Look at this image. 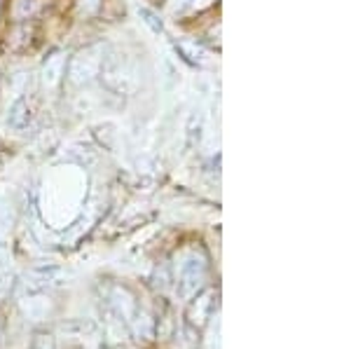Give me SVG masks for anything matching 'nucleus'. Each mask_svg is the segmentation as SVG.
<instances>
[{
	"mask_svg": "<svg viewBox=\"0 0 351 349\" xmlns=\"http://www.w3.org/2000/svg\"><path fill=\"white\" fill-rule=\"evenodd\" d=\"M218 0H190L188 3V8H190V12H204V10H208L211 5H216Z\"/></svg>",
	"mask_w": 351,
	"mask_h": 349,
	"instance_id": "16",
	"label": "nucleus"
},
{
	"mask_svg": "<svg viewBox=\"0 0 351 349\" xmlns=\"http://www.w3.org/2000/svg\"><path fill=\"white\" fill-rule=\"evenodd\" d=\"M66 61L68 54L56 49L43 61V69H40V84L45 92H56L61 87V82L66 80Z\"/></svg>",
	"mask_w": 351,
	"mask_h": 349,
	"instance_id": "3",
	"label": "nucleus"
},
{
	"mask_svg": "<svg viewBox=\"0 0 351 349\" xmlns=\"http://www.w3.org/2000/svg\"><path fill=\"white\" fill-rule=\"evenodd\" d=\"M10 289H12V269H10L5 258H0V298L8 293Z\"/></svg>",
	"mask_w": 351,
	"mask_h": 349,
	"instance_id": "13",
	"label": "nucleus"
},
{
	"mask_svg": "<svg viewBox=\"0 0 351 349\" xmlns=\"http://www.w3.org/2000/svg\"><path fill=\"white\" fill-rule=\"evenodd\" d=\"M99 77H104L106 84H108L110 89H115V92H127L129 82H132V71H129V66L124 64L120 56L112 54V56H106Z\"/></svg>",
	"mask_w": 351,
	"mask_h": 349,
	"instance_id": "4",
	"label": "nucleus"
},
{
	"mask_svg": "<svg viewBox=\"0 0 351 349\" xmlns=\"http://www.w3.org/2000/svg\"><path fill=\"white\" fill-rule=\"evenodd\" d=\"M176 49H178L180 54H183V59L185 61H190L192 66H206L208 61V52L202 47V45H197V43H192V40H180V43H176Z\"/></svg>",
	"mask_w": 351,
	"mask_h": 349,
	"instance_id": "8",
	"label": "nucleus"
},
{
	"mask_svg": "<svg viewBox=\"0 0 351 349\" xmlns=\"http://www.w3.org/2000/svg\"><path fill=\"white\" fill-rule=\"evenodd\" d=\"M213 298H216V293L213 291H204L202 296H197L195 300H192V305L188 309V319L192 326H204L206 324V319H211L208 314H211V307H213Z\"/></svg>",
	"mask_w": 351,
	"mask_h": 349,
	"instance_id": "6",
	"label": "nucleus"
},
{
	"mask_svg": "<svg viewBox=\"0 0 351 349\" xmlns=\"http://www.w3.org/2000/svg\"><path fill=\"white\" fill-rule=\"evenodd\" d=\"M28 349H54L52 335H47V333H38V335H33L31 347H28Z\"/></svg>",
	"mask_w": 351,
	"mask_h": 349,
	"instance_id": "15",
	"label": "nucleus"
},
{
	"mask_svg": "<svg viewBox=\"0 0 351 349\" xmlns=\"http://www.w3.org/2000/svg\"><path fill=\"white\" fill-rule=\"evenodd\" d=\"M206 269H208V258L202 246L188 244L176 253L173 256V279H176L178 296L183 298V300H188V298H192L202 289L204 279H206Z\"/></svg>",
	"mask_w": 351,
	"mask_h": 349,
	"instance_id": "1",
	"label": "nucleus"
},
{
	"mask_svg": "<svg viewBox=\"0 0 351 349\" xmlns=\"http://www.w3.org/2000/svg\"><path fill=\"white\" fill-rule=\"evenodd\" d=\"M40 8V0H14L12 3V16L16 21H26Z\"/></svg>",
	"mask_w": 351,
	"mask_h": 349,
	"instance_id": "10",
	"label": "nucleus"
},
{
	"mask_svg": "<svg viewBox=\"0 0 351 349\" xmlns=\"http://www.w3.org/2000/svg\"><path fill=\"white\" fill-rule=\"evenodd\" d=\"M138 14H141V19H143L145 21V24H148L150 28H152V31H155V33H162V21L160 19H157V14L155 12H150V10H138Z\"/></svg>",
	"mask_w": 351,
	"mask_h": 349,
	"instance_id": "14",
	"label": "nucleus"
},
{
	"mask_svg": "<svg viewBox=\"0 0 351 349\" xmlns=\"http://www.w3.org/2000/svg\"><path fill=\"white\" fill-rule=\"evenodd\" d=\"M213 322L208 326L206 337H204V349H220V317H211Z\"/></svg>",
	"mask_w": 351,
	"mask_h": 349,
	"instance_id": "11",
	"label": "nucleus"
},
{
	"mask_svg": "<svg viewBox=\"0 0 351 349\" xmlns=\"http://www.w3.org/2000/svg\"><path fill=\"white\" fill-rule=\"evenodd\" d=\"M31 122V108H28L26 99H16L10 108V115H8V125L16 129V132H24Z\"/></svg>",
	"mask_w": 351,
	"mask_h": 349,
	"instance_id": "9",
	"label": "nucleus"
},
{
	"mask_svg": "<svg viewBox=\"0 0 351 349\" xmlns=\"http://www.w3.org/2000/svg\"><path fill=\"white\" fill-rule=\"evenodd\" d=\"M110 305L112 309H115V314L122 319L124 324H129L134 319V314L138 312V305H136V300H134V296L129 293L124 286H112L110 289Z\"/></svg>",
	"mask_w": 351,
	"mask_h": 349,
	"instance_id": "5",
	"label": "nucleus"
},
{
	"mask_svg": "<svg viewBox=\"0 0 351 349\" xmlns=\"http://www.w3.org/2000/svg\"><path fill=\"white\" fill-rule=\"evenodd\" d=\"M21 309H24V314L31 322H43V319H47V314L52 312V302L43 296L26 298V300L21 302Z\"/></svg>",
	"mask_w": 351,
	"mask_h": 349,
	"instance_id": "7",
	"label": "nucleus"
},
{
	"mask_svg": "<svg viewBox=\"0 0 351 349\" xmlns=\"http://www.w3.org/2000/svg\"><path fill=\"white\" fill-rule=\"evenodd\" d=\"M106 61V45L94 43L87 47L77 49L73 56H68L66 61V80L73 87H84V84L94 82L101 75Z\"/></svg>",
	"mask_w": 351,
	"mask_h": 349,
	"instance_id": "2",
	"label": "nucleus"
},
{
	"mask_svg": "<svg viewBox=\"0 0 351 349\" xmlns=\"http://www.w3.org/2000/svg\"><path fill=\"white\" fill-rule=\"evenodd\" d=\"M101 8H104V0H77V14L84 16V19L99 14Z\"/></svg>",
	"mask_w": 351,
	"mask_h": 349,
	"instance_id": "12",
	"label": "nucleus"
}]
</instances>
